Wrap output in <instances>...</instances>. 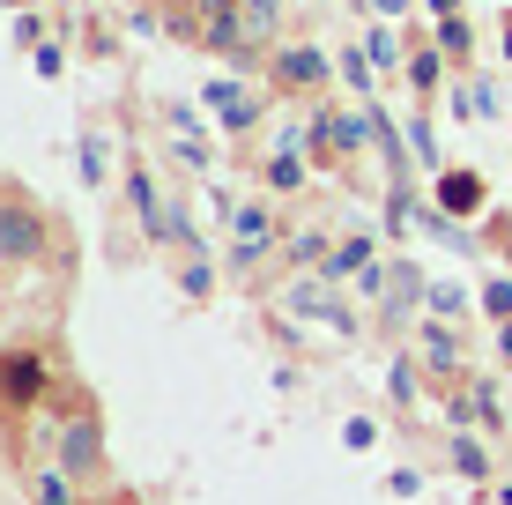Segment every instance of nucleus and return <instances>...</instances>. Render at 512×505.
I'll return each mask as SVG.
<instances>
[{
  "label": "nucleus",
  "mask_w": 512,
  "mask_h": 505,
  "mask_svg": "<svg viewBox=\"0 0 512 505\" xmlns=\"http://www.w3.org/2000/svg\"><path fill=\"white\" fill-rule=\"evenodd\" d=\"M60 468L67 476H97L104 468V424L97 416H75V424L60 431Z\"/></svg>",
  "instance_id": "20e7f679"
},
{
  "label": "nucleus",
  "mask_w": 512,
  "mask_h": 505,
  "mask_svg": "<svg viewBox=\"0 0 512 505\" xmlns=\"http://www.w3.org/2000/svg\"><path fill=\"white\" fill-rule=\"evenodd\" d=\"M82 179H90V186L104 179V142H82Z\"/></svg>",
  "instance_id": "4468645a"
},
{
  "label": "nucleus",
  "mask_w": 512,
  "mask_h": 505,
  "mask_svg": "<svg viewBox=\"0 0 512 505\" xmlns=\"http://www.w3.org/2000/svg\"><path fill=\"white\" fill-rule=\"evenodd\" d=\"M268 238H275V231H268V208H238V253L253 260L260 246H268Z\"/></svg>",
  "instance_id": "423d86ee"
},
{
  "label": "nucleus",
  "mask_w": 512,
  "mask_h": 505,
  "mask_svg": "<svg viewBox=\"0 0 512 505\" xmlns=\"http://www.w3.org/2000/svg\"><path fill=\"white\" fill-rule=\"evenodd\" d=\"M438 201H446L453 216H468V208H483V179H468V171H453V179H438Z\"/></svg>",
  "instance_id": "39448f33"
},
{
  "label": "nucleus",
  "mask_w": 512,
  "mask_h": 505,
  "mask_svg": "<svg viewBox=\"0 0 512 505\" xmlns=\"http://www.w3.org/2000/svg\"><path fill=\"white\" fill-rule=\"evenodd\" d=\"M423 350H431V364H453V357H461V342H453L446 327H423Z\"/></svg>",
  "instance_id": "1a4fd4ad"
},
{
  "label": "nucleus",
  "mask_w": 512,
  "mask_h": 505,
  "mask_svg": "<svg viewBox=\"0 0 512 505\" xmlns=\"http://www.w3.org/2000/svg\"><path fill=\"white\" fill-rule=\"evenodd\" d=\"M498 350H505V357H512V320H505V335H498Z\"/></svg>",
  "instance_id": "dca6fc26"
},
{
  "label": "nucleus",
  "mask_w": 512,
  "mask_h": 505,
  "mask_svg": "<svg viewBox=\"0 0 512 505\" xmlns=\"http://www.w3.org/2000/svg\"><path fill=\"white\" fill-rule=\"evenodd\" d=\"M45 387H52V372H45V357H30V350H15V357H0V402H15V409H30V402H45Z\"/></svg>",
  "instance_id": "7ed1b4c3"
},
{
  "label": "nucleus",
  "mask_w": 512,
  "mask_h": 505,
  "mask_svg": "<svg viewBox=\"0 0 512 505\" xmlns=\"http://www.w3.org/2000/svg\"><path fill=\"white\" fill-rule=\"evenodd\" d=\"M208 104H216V112L231 119V127H253V97L231 90V82H216V90H208Z\"/></svg>",
  "instance_id": "0eeeda50"
},
{
  "label": "nucleus",
  "mask_w": 512,
  "mask_h": 505,
  "mask_svg": "<svg viewBox=\"0 0 512 505\" xmlns=\"http://www.w3.org/2000/svg\"><path fill=\"white\" fill-rule=\"evenodd\" d=\"M38 498H45V505H67V468H45V476H38Z\"/></svg>",
  "instance_id": "9d476101"
},
{
  "label": "nucleus",
  "mask_w": 512,
  "mask_h": 505,
  "mask_svg": "<svg viewBox=\"0 0 512 505\" xmlns=\"http://www.w3.org/2000/svg\"><path fill=\"white\" fill-rule=\"evenodd\" d=\"M357 283H364V290H372V298H379L386 327H401V320H409V312H416L423 298H431V290H423V275L409 268V260H379V268H364Z\"/></svg>",
  "instance_id": "f257e3e1"
},
{
  "label": "nucleus",
  "mask_w": 512,
  "mask_h": 505,
  "mask_svg": "<svg viewBox=\"0 0 512 505\" xmlns=\"http://www.w3.org/2000/svg\"><path fill=\"white\" fill-rule=\"evenodd\" d=\"M282 75H290V82H312V75H320V52H290V60H282Z\"/></svg>",
  "instance_id": "9b49d317"
},
{
  "label": "nucleus",
  "mask_w": 512,
  "mask_h": 505,
  "mask_svg": "<svg viewBox=\"0 0 512 505\" xmlns=\"http://www.w3.org/2000/svg\"><path fill=\"white\" fill-rule=\"evenodd\" d=\"M394 402H401V409H409V402H416V372H409V357H401V364H394Z\"/></svg>",
  "instance_id": "ddd939ff"
},
{
  "label": "nucleus",
  "mask_w": 512,
  "mask_h": 505,
  "mask_svg": "<svg viewBox=\"0 0 512 505\" xmlns=\"http://www.w3.org/2000/svg\"><path fill=\"white\" fill-rule=\"evenodd\" d=\"M45 253V216L23 201H0V268H15V260H38Z\"/></svg>",
  "instance_id": "f03ea898"
},
{
  "label": "nucleus",
  "mask_w": 512,
  "mask_h": 505,
  "mask_svg": "<svg viewBox=\"0 0 512 505\" xmlns=\"http://www.w3.org/2000/svg\"><path fill=\"white\" fill-rule=\"evenodd\" d=\"M179 283H186V298H208V283H216V275H208V260H186Z\"/></svg>",
  "instance_id": "f8f14e48"
},
{
  "label": "nucleus",
  "mask_w": 512,
  "mask_h": 505,
  "mask_svg": "<svg viewBox=\"0 0 512 505\" xmlns=\"http://www.w3.org/2000/svg\"><path fill=\"white\" fill-rule=\"evenodd\" d=\"M453 468L483 483V476H490V454H483V439H453Z\"/></svg>",
  "instance_id": "6e6552de"
},
{
  "label": "nucleus",
  "mask_w": 512,
  "mask_h": 505,
  "mask_svg": "<svg viewBox=\"0 0 512 505\" xmlns=\"http://www.w3.org/2000/svg\"><path fill=\"white\" fill-rule=\"evenodd\" d=\"M483 305H490V312L505 320V312H512V283H490V290H483Z\"/></svg>",
  "instance_id": "2eb2a0df"
}]
</instances>
